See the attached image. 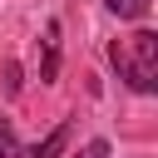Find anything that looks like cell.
Segmentation results:
<instances>
[{"mask_svg": "<svg viewBox=\"0 0 158 158\" xmlns=\"http://www.w3.org/2000/svg\"><path fill=\"white\" fill-rule=\"evenodd\" d=\"M109 59H114L118 79L133 94H153L158 89V35L153 30H133V35L114 40L109 44Z\"/></svg>", "mask_w": 158, "mask_h": 158, "instance_id": "1", "label": "cell"}, {"mask_svg": "<svg viewBox=\"0 0 158 158\" xmlns=\"http://www.w3.org/2000/svg\"><path fill=\"white\" fill-rule=\"evenodd\" d=\"M59 74V20H49L44 25V64H40V79L49 84Z\"/></svg>", "mask_w": 158, "mask_h": 158, "instance_id": "2", "label": "cell"}, {"mask_svg": "<svg viewBox=\"0 0 158 158\" xmlns=\"http://www.w3.org/2000/svg\"><path fill=\"white\" fill-rule=\"evenodd\" d=\"M64 143H69V118H64V123H54V128L44 133V143H40L30 158H59V153H64Z\"/></svg>", "mask_w": 158, "mask_h": 158, "instance_id": "3", "label": "cell"}, {"mask_svg": "<svg viewBox=\"0 0 158 158\" xmlns=\"http://www.w3.org/2000/svg\"><path fill=\"white\" fill-rule=\"evenodd\" d=\"M0 158H30V148L15 138V123L0 114Z\"/></svg>", "mask_w": 158, "mask_h": 158, "instance_id": "4", "label": "cell"}, {"mask_svg": "<svg viewBox=\"0 0 158 158\" xmlns=\"http://www.w3.org/2000/svg\"><path fill=\"white\" fill-rule=\"evenodd\" d=\"M104 10L118 15V20H143L148 15V0H104Z\"/></svg>", "mask_w": 158, "mask_h": 158, "instance_id": "5", "label": "cell"}, {"mask_svg": "<svg viewBox=\"0 0 158 158\" xmlns=\"http://www.w3.org/2000/svg\"><path fill=\"white\" fill-rule=\"evenodd\" d=\"M74 158H109V143H104V138H94V143H84Z\"/></svg>", "mask_w": 158, "mask_h": 158, "instance_id": "6", "label": "cell"}]
</instances>
